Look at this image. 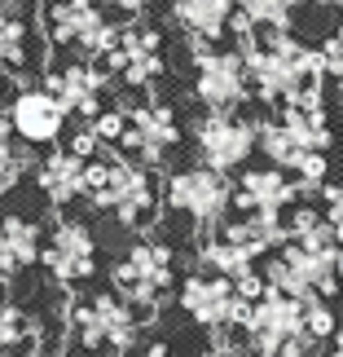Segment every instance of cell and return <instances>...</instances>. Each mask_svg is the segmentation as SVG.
I'll list each match as a JSON object with an SVG mask.
<instances>
[{
	"label": "cell",
	"instance_id": "6da1fadb",
	"mask_svg": "<svg viewBox=\"0 0 343 357\" xmlns=\"http://www.w3.org/2000/svg\"><path fill=\"white\" fill-rule=\"evenodd\" d=\"M84 199L97 212H111L123 229H150V225H154V216H159L154 168H145V163H136L128 155L106 150L102 159H88Z\"/></svg>",
	"mask_w": 343,
	"mask_h": 357
},
{
	"label": "cell",
	"instance_id": "7a4b0ae2",
	"mask_svg": "<svg viewBox=\"0 0 343 357\" xmlns=\"http://www.w3.org/2000/svg\"><path fill=\"white\" fill-rule=\"evenodd\" d=\"M150 318L154 313L128 305L119 291H93L84 300H71L66 340H71V349L93 353V357H128Z\"/></svg>",
	"mask_w": 343,
	"mask_h": 357
},
{
	"label": "cell",
	"instance_id": "3957f363",
	"mask_svg": "<svg viewBox=\"0 0 343 357\" xmlns=\"http://www.w3.org/2000/svg\"><path fill=\"white\" fill-rule=\"evenodd\" d=\"M45 195L40 185H13L0 195V282L22 278L45 256Z\"/></svg>",
	"mask_w": 343,
	"mask_h": 357
},
{
	"label": "cell",
	"instance_id": "277c9868",
	"mask_svg": "<svg viewBox=\"0 0 343 357\" xmlns=\"http://www.w3.org/2000/svg\"><path fill=\"white\" fill-rule=\"evenodd\" d=\"M45 31L49 45L88 62H102L119 40V26L102 0H53L45 9Z\"/></svg>",
	"mask_w": 343,
	"mask_h": 357
},
{
	"label": "cell",
	"instance_id": "5b68a950",
	"mask_svg": "<svg viewBox=\"0 0 343 357\" xmlns=\"http://www.w3.org/2000/svg\"><path fill=\"white\" fill-rule=\"evenodd\" d=\"M172 282H176V260H172V247L159 238H136L111 269V291H119L128 305L145 313L159 309V300L172 291Z\"/></svg>",
	"mask_w": 343,
	"mask_h": 357
},
{
	"label": "cell",
	"instance_id": "8992f818",
	"mask_svg": "<svg viewBox=\"0 0 343 357\" xmlns=\"http://www.w3.org/2000/svg\"><path fill=\"white\" fill-rule=\"evenodd\" d=\"M264 278L273 291L295 296V300H312V296H335L339 291V252H312V247L286 243L273 252Z\"/></svg>",
	"mask_w": 343,
	"mask_h": 357
},
{
	"label": "cell",
	"instance_id": "52a82bcc",
	"mask_svg": "<svg viewBox=\"0 0 343 357\" xmlns=\"http://www.w3.org/2000/svg\"><path fill=\"white\" fill-rule=\"evenodd\" d=\"M45 13L35 0H0V75L31 79L45 71Z\"/></svg>",
	"mask_w": 343,
	"mask_h": 357
},
{
	"label": "cell",
	"instance_id": "ba28073f",
	"mask_svg": "<svg viewBox=\"0 0 343 357\" xmlns=\"http://www.w3.org/2000/svg\"><path fill=\"white\" fill-rule=\"evenodd\" d=\"M194 53V98L207 111H238L251 98V71L238 49H212L202 40H189Z\"/></svg>",
	"mask_w": 343,
	"mask_h": 357
},
{
	"label": "cell",
	"instance_id": "9c48e42d",
	"mask_svg": "<svg viewBox=\"0 0 343 357\" xmlns=\"http://www.w3.org/2000/svg\"><path fill=\"white\" fill-rule=\"evenodd\" d=\"M163 203H168L176 216H189L194 225L216 229L225 221V212L233 208V181L225 172L202 168V163L198 168H181L163 185Z\"/></svg>",
	"mask_w": 343,
	"mask_h": 357
},
{
	"label": "cell",
	"instance_id": "30bf717a",
	"mask_svg": "<svg viewBox=\"0 0 343 357\" xmlns=\"http://www.w3.org/2000/svg\"><path fill=\"white\" fill-rule=\"evenodd\" d=\"M181 309L194 318L198 326L207 331H242L246 318H251V305L238 296V282L221 278V273L202 269V273H189L181 282Z\"/></svg>",
	"mask_w": 343,
	"mask_h": 357
},
{
	"label": "cell",
	"instance_id": "8fae6325",
	"mask_svg": "<svg viewBox=\"0 0 343 357\" xmlns=\"http://www.w3.org/2000/svg\"><path fill=\"white\" fill-rule=\"evenodd\" d=\"M260 146V123L242 119L238 111H207L194 123V150L202 159V168L212 172H233L251 159V150Z\"/></svg>",
	"mask_w": 343,
	"mask_h": 357
},
{
	"label": "cell",
	"instance_id": "7c38bea8",
	"mask_svg": "<svg viewBox=\"0 0 343 357\" xmlns=\"http://www.w3.org/2000/svg\"><path fill=\"white\" fill-rule=\"evenodd\" d=\"M111 84H115L111 71L102 62H88V58H66L45 71V89L62 102V111L75 123H93L106 111V89Z\"/></svg>",
	"mask_w": 343,
	"mask_h": 357
},
{
	"label": "cell",
	"instance_id": "4fadbf2b",
	"mask_svg": "<svg viewBox=\"0 0 343 357\" xmlns=\"http://www.w3.org/2000/svg\"><path fill=\"white\" fill-rule=\"evenodd\" d=\"M102 66L111 71V79H119L128 89H154L163 71H168V62H163V31L145 26V22L119 26V40L102 58Z\"/></svg>",
	"mask_w": 343,
	"mask_h": 357
},
{
	"label": "cell",
	"instance_id": "5bb4252c",
	"mask_svg": "<svg viewBox=\"0 0 343 357\" xmlns=\"http://www.w3.org/2000/svg\"><path fill=\"white\" fill-rule=\"evenodd\" d=\"M128 111V128H123L119 150L145 168H163L168 155L181 142V123H176V111L168 102H132L123 106Z\"/></svg>",
	"mask_w": 343,
	"mask_h": 357
},
{
	"label": "cell",
	"instance_id": "9a60e30c",
	"mask_svg": "<svg viewBox=\"0 0 343 357\" xmlns=\"http://www.w3.org/2000/svg\"><path fill=\"white\" fill-rule=\"evenodd\" d=\"M40 260H45V269L53 273L58 287H79L97 273V238H93V229L84 221L58 216L45 238V256Z\"/></svg>",
	"mask_w": 343,
	"mask_h": 357
},
{
	"label": "cell",
	"instance_id": "2e32d148",
	"mask_svg": "<svg viewBox=\"0 0 343 357\" xmlns=\"http://www.w3.org/2000/svg\"><path fill=\"white\" fill-rule=\"evenodd\" d=\"M9 119L22 146H58L71 115L62 111V102L53 98L45 84H22L9 102Z\"/></svg>",
	"mask_w": 343,
	"mask_h": 357
},
{
	"label": "cell",
	"instance_id": "e0dca14e",
	"mask_svg": "<svg viewBox=\"0 0 343 357\" xmlns=\"http://www.w3.org/2000/svg\"><path fill=\"white\" fill-rule=\"evenodd\" d=\"M299 195V185L282 168H246L233 181V208L238 212H273L282 216V208H291Z\"/></svg>",
	"mask_w": 343,
	"mask_h": 357
},
{
	"label": "cell",
	"instance_id": "ac0fdd59",
	"mask_svg": "<svg viewBox=\"0 0 343 357\" xmlns=\"http://www.w3.org/2000/svg\"><path fill=\"white\" fill-rule=\"evenodd\" d=\"M84 172H88V159H79L75 150H49L45 159L35 163V185L45 195L49 208H66V203L84 199Z\"/></svg>",
	"mask_w": 343,
	"mask_h": 357
},
{
	"label": "cell",
	"instance_id": "d6986e66",
	"mask_svg": "<svg viewBox=\"0 0 343 357\" xmlns=\"http://www.w3.org/2000/svg\"><path fill=\"white\" fill-rule=\"evenodd\" d=\"M221 234L233 243V247H242L246 256H264V252H278V247H286V221L282 216H273V212H238L233 221L225 225H216Z\"/></svg>",
	"mask_w": 343,
	"mask_h": 357
},
{
	"label": "cell",
	"instance_id": "ffe728a7",
	"mask_svg": "<svg viewBox=\"0 0 343 357\" xmlns=\"http://www.w3.org/2000/svg\"><path fill=\"white\" fill-rule=\"evenodd\" d=\"M238 5L233 0H172V18L189 40H202V45H216L229 26Z\"/></svg>",
	"mask_w": 343,
	"mask_h": 357
},
{
	"label": "cell",
	"instance_id": "44dd1931",
	"mask_svg": "<svg viewBox=\"0 0 343 357\" xmlns=\"http://www.w3.org/2000/svg\"><path fill=\"white\" fill-rule=\"evenodd\" d=\"M40 353H45L40 322L0 291V357H40Z\"/></svg>",
	"mask_w": 343,
	"mask_h": 357
},
{
	"label": "cell",
	"instance_id": "7402d4cb",
	"mask_svg": "<svg viewBox=\"0 0 343 357\" xmlns=\"http://www.w3.org/2000/svg\"><path fill=\"white\" fill-rule=\"evenodd\" d=\"M260 150L269 155L273 168H286V172H299V163H304L308 155H321V150H308L282 119H264V123H260Z\"/></svg>",
	"mask_w": 343,
	"mask_h": 357
},
{
	"label": "cell",
	"instance_id": "603a6c76",
	"mask_svg": "<svg viewBox=\"0 0 343 357\" xmlns=\"http://www.w3.org/2000/svg\"><path fill=\"white\" fill-rule=\"evenodd\" d=\"M198 260H202V269H212V273H221V278H246V273H255V256H246L242 247H233L221 229H207V238H202L198 247Z\"/></svg>",
	"mask_w": 343,
	"mask_h": 357
},
{
	"label": "cell",
	"instance_id": "cb8c5ba5",
	"mask_svg": "<svg viewBox=\"0 0 343 357\" xmlns=\"http://www.w3.org/2000/svg\"><path fill=\"white\" fill-rule=\"evenodd\" d=\"M31 168V150L18 142L13 132V119H9V106L0 102V195L13 185H22V172Z\"/></svg>",
	"mask_w": 343,
	"mask_h": 357
},
{
	"label": "cell",
	"instance_id": "d4e9b609",
	"mask_svg": "<svg viewBox=\"0 0 343 357\" xmlns=\"http://www.w3.org/2000/svg\"><path fill=\"white\" fill-rule=\"evenodd\" d=\"M278 119L291 128L299 142H304L308 150H321L330 146V123H326V106H282Z\"/></svg>",
	"mask_w": 343,
	"mask_h": 357
},
{
	"label": "cell",
	"instance_id": "484cf974",
	"mask_svg": "<svg viewBox=\"0 0 343 357\" xmlns=\"http://www.w3.org/2000/svg\"><path fill=\"white\" fill-rule=\"evenodd\" d=\"M242 18H251V26L260 31H286L299 9V0H233Z\"/></svg>",
	"mask_w": 343,
	"mask_h": 357
},
{
	"label": "cell",
	"instance_id": "4316f807",
	"mask_svg": "<svg viewBox=\"0 0 343 357\" xmlns=\"http://www.w3.org/2000/svg\"><path fill=\"white\" fill-rule=\"evenodd\" d=\"M308 331H312V340H330L335 331H339V322H335V313H330V305H326L321 296H312L308 300Z\"/></svg>",
	"mask_w": 343,
	"mask_h": 357
},
{
	"label": "cell",
	"instance_id": "83f0119b",
	"mask_svg": "<svg viewBox=\"0 0 343 357\" xmlns=\"http://www.w3.org/2000/svg\"><path fill=\"white\" fill-rule=\"evenodd\" d=\"M66 150H75L79 159H93L102 150L97 142V132H93V123H75V132H71V142H66Z\"/></svg>",
	"mask_w": 343,
	"mask_h": 357
},
{
	"label": "cell",
	"instance_id": "f1b7e54d",
	"mask_svg": "<svg viewBox=\"0 0 343 357\" xmlns=\"http://www.w3.org/2000/svg\"><path fill=\"white\" fill-rule=\"evenodd\" d=\"M321 58H326V75L343 79V26H339L335 36H326V45H321Z\"/></svg>",
	"mask_w": 343,
	"mask_h": 357
},
{
	"label": "cell",
	"instance_id": "f546056e",
	"mask_svg": "<svg viewBox=\"0 0 343 357\" xmlns=\"http://www.w3.org/2000/svg\"><path fill=\"white\" fill-rule=\"evenodd\" d=\"M326 195V216H330V225H343V176L335 185H321Z\"/></svg>",
	"mask_w": 343,
	"mask_h": 357
},
{
	"label": "cell",
	"instance_id": "4dcf8cb0",
	"mask_svg": "<svg viewBox=\"0 0 343 357\" xmlns=\"http://www.w3.org/2000/svg\"><path fill=\"white\" fill-rule=\"evenodd\" d=\"M106 9H115L119 18H141V13H150V5L154 0H102Z\"/></svg>",
	"mask_w": 343,
	"mask_h": 357
},
{
	"label": "cell",
	"instance_id": "1f68e13d",
	"mask_svg": "<svg viewBox=\"0 0 343 357\" xmlns=\"http://www.w3.org/2000/svg\"><path fill=\"white\" fill-rule=\"evenodd\" d=\"M128 357H172V349H168V344H150V349H141V353H128Z\"/></svg>",
	"mask_w": 343,
	"mask_h": 357
},
{
	"label": "cell",
	"instance_id": "d6a6232c",
	"mask_svg": "<svg viewBox=\"0 0 343 357\" xmlns=\"http://www.w3.org/2000/svg\"><path fill=\"white\" fill-rule=\"evenodd\" d=\"M330 357H343V322H339V331H335V353Z\"/></svg>",
	"mask_w": 343,
	"mask_h": 357
},
{
	"label": "cell",
	"instance_id": "836d02e7",
	"mask_svg": "<svg viewBox=\"0 0 343 357\" xmlns=\"http://www.w3.org/2000/svg\"><path fill=\"white\" fill-rule=\"evenodd\" d=\"M339 282H343V247H339Z\"/></svg>",
	"mask_w": 343,
	"mask_h": 357
},
{
	"label": "cell",
	"instance_id": "e575fe53",
	"mask_svg": "<svg viewBox=\"0 0 343 357\" xmlns=\"http://www.w3.org/2000/svg\"><path fill=\"white\" fill-rule=\"evenodd\" d=\"M66 357H93V353H79V349H71V353H66Z\"/></svg>",
	"mask_w": 343,
	"mask_h": 357
},
{
	"label": "cell",
	"instance_id": "d590c367",
	"mask_svg": "<svg viewBox=\"0 0 343 357\" xmlns=\"http://www.w3.org/2000/svg\"><path fill=\"white\" fill-rule=\"evenodd\" d=\"M335 5H339V9H343V0H335Z\"/></svg>",
	"mask_w": 343,
	"mask_h": 357
}]
</instances>
